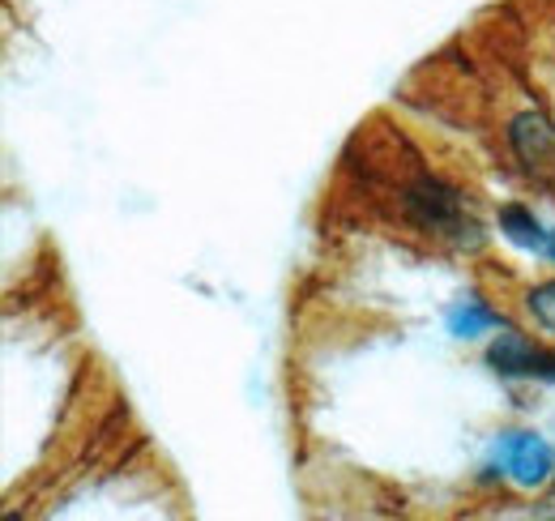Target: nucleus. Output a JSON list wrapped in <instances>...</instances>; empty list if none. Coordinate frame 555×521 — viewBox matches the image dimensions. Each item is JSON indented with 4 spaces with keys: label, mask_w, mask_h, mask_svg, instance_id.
<instances>
[{
    "label": "nucleus",
    "mask_w": 555,
    "mask_h": 521,
    "mask_svg": "<svg viewBox=\"0 0 555 521\" xmlns=\"http://www.w3.org/2000/svg\"><path fill=\"white\" fill-rule=\"evenodd\" d=\"M500 231H504V240L517 244L521 253H534V257H543L555 265V231L547 223H539L526 205H504V209H500Z\"/></svg>",
    "instance_id": "20e7f679"
},
{
    "label": "nucleus",
    "mask_w": 555,
    "mask_h": 521,
    "mask_svg": "<svg viewBox=\"0 0 555 521\" xmlns=\"http://www.w3.org/2000/svg\"><path fill=\"white\" fill-rule=\"evenodd\" d=\"M491 329H504V317L491 313L479 300H462V304L449 308V333L453 338H483Z\"/></svg>",
    "instance_id": "39448f33"
},
{
    "label": "nucleus",
    "mask_w": 555,
    "mask_h": 521,
    "mask_svg": "<svg viewBox=\"0 0 555 521\" xmlns=\"http://www.w3.org/2000/svg\"><path fill=\"white\" fill-rule=\"evenodd\" d=\"M508 141L521 158V167L539 180V185H555V125L539 112H526L513 120Z\"/></svg>",
    "instance_id": "7ed1b4c3"
},
{
    "label": "nucleus",
    "mask_w": 555,
    "mask_h": 521,
    "mask_svg": "<svg viewBox=\"0 0 555 521\" xmlns=\"http://www.w3.org/2000/svg\"><path fill=\"white\" fill-rule=\"evenodd\" d=\"M411 214L418 218V227L436 231L453 249H479L483 244V231H479L475 214L466 209V201L457 193H449L444 185H436V180H423L411 193Z\"/></svg>",
    "instance_id": "f257e3e1"
},
{
    "label": "nucleus",
    "mask_w": 555,
    "mask_h": 521,
    "mask_svg": "<svg viewBox=\"0 0 555 521\" xmlns=\"http://www.w3.org/2000/svg\"><path fill=\"white\" fill-rule=\"evenodd\" d=\"M491 466L513 479L517 487H543L555 474V454L543 436H530V432H504L495 436L491 445Z\"/></svg>",
    "instance_id": "f03ea898"
},
{
    "label": "nucleus",
    "mask_w": 555,
    "mask_h": 521,
    "mask_svg": "<svg viewBox=\"0 0 555 521\" xmlns=\"http://www.w3.org/2000/svg\"><path fill=\"white\" fill-rule=\"evenodd\" d=\"M530 313L547 333H555V282H543L530 291Z\"/></svg>",
    "instance_id": "423d86ee"
}]
</instances>
